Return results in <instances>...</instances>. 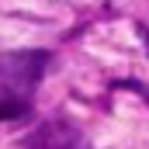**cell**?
<instances>
[{"instance_id":"2","label":"cell","mask_w":149,"mask_h":149,"mask_svg":"<svg viewBox=\"0 0 149 149\" xmlns=\"http://www.w3.org/2000/svg\"><path fill=\"white\" fill-rule=\"evenodd\" d=\"M24 104H28V97L17 94V90L0 76V121H3V118H17V114H24Z\"/></svg>"},{"instance_id":"1","label":"cell","mask_w":149,"mask_h":149,"mask_svg":"<svg viewBox=\"0 0 149 149\" xmlns=\"http://www.w3.org/2000/svg\"><path fill=\"white\" fill-rule=\"evenodd\" d=\"M28 149H83V146L70 125H45L42 132H35Z\"/></svg>"}]
</instances>
